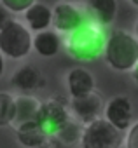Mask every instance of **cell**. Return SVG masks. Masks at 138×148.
<instances>
[{
  "mask_svg": "<svg viewBox=\"0 0 138 148\" xmlns=\"http://www.w3.org/2000/svg\"><path fill=\"white\" fill-rule=\"evenodd\" d=\"M107 33L98 23L86 19L77 30L68 33L66 51L77 61H95L103 56Z\"/></svg>",
  "mask_w": 138,
  "mask_h": 148,
  "instance_id": "obj_1",
  "label": "cell"
},
{
  "mask_svg": "<svg viewBox=\"0 0 138 148\" xmlns=\"http://www.w3.org/2000/svg\"><path fill=\"white\" fill-rule=\"evenodd\" d=\"M103 58L117 71H135L138 64V40L124 30H114L105 42Z\"/></svg>",
  "mask_w": 138,
  "mask_h": 148,
  "instance_id": "obj_2",
  "label": "cell"
},
{
  "mask_svg": "<svg viewBox=\"0 0 138 148\" xmlns=\"http://www.w3.org/2000/svg\"><path fill=\"white\" fill-rule=\"evenodd\" d=\"M70 120L72 119H70V110H68V99L59 94L40 103L33 117V122L47 139L51 136H56Z\"/></svg>",
  "mask_w": 138,
  "mask_h": 148,
  "instance_id": "obj_3",
  "label": "cell"
},
{
  "mask_svg": "<svg viewBox=\"0 0 138 148\" xmlns=\"http://www.w3.org/2000/svg\"><path fill=\"white\" fill-rule=\"evenodd\" d=\"M32 51V33L18 19H9L0 28V54L11 59H23Z\"/></svg>",
  "mask_w": 138,
  "mask_h": 148,
  "instance_id": "obj_4",
  "label": "cell"
},
{
  "mask_svg": "<svg viewBox=\"0 0 138 148\" xmlns=\"http://www.w3.org/2000/svg\"><path fill=\"white\" fill-rule=\"evenodd\" d=\"M81 148H121L122 132L112 127L105 119H96L82 127Z\"/></svg>",
  "mask_w": 138,
  "mask_h": 148,
  "instance_id": "obj_5",
  "label": "cell"
},
{
  "mask_svg": "<svg viewBox=\"0 0 138 148\" xmlns=\"http://www.w3.org/2000/svg\"><path fill=\"white\" fill-rule=\"evenodd\" d=\"M105 120L115 127L119 132H126L135 122H133V103L128 96H114L105 106H103Z\"/></svg>",
  "mask_w": 138,
  "mask_h": 148,
  "instance_id": "obj_6",
  "label": "cell"
},
{
  "mask_svg": "<svg viewBox=\"0 0 138 148\" xmlns=\"http://www.w3.org/2000/svg\"><path fill=\"white\" fill-rule=\"evenodd\" d=\"M103 96L98 91H93L86 96L81 98H70L68 101V108L72 110V113L75 115V119L81 122V125H88L93 120L100 119L101 112H103Z\"/></svg>",
  "mask_w": 138,
  "mask_h": 148,
  "instance_id": "obj_7",
  "label": "cell"
},
{
  "mask_svg": "<svg viewBox=\"0 0 138 148\" xmlns=\"http://www.w3.org/2000/svg\"><path fill=\"white\" fill-rule=\"evenodd\" d=\"M86 21L82 11L70 2H58L51 11V25L63 33H72Z\"/></svg>",
  "mask_w": 138,
  "mask_h": 148,
  "instance_id": "obj_8",
  "label": "cell"
},
{
  "mask_svg": "<svg viewBox=\"0 0 138 148\" xmlns=\"http://www.w3.org/2000/svg\"><path fill=\"white\" fill-rule=\"evenodd\" d=\"M11 86L21 92L28 94V92H35V91L42 89L46 86V77L33 64H23L12 73Z\"/></svg>",
  "mask_w": 138,
  "mask_h": 148,
  "instance_id": "obj_9",
  "label": "cell"
},
{
  "mask_svg": "<svg viewBox=\"0 0 138 148\" xmlns=\"http://www.w3.org/2000/svg\"><path fill=\"white\" fill-rule=\"evenodd\" d=\"M66 87L72 98H81L95 91V77L86 68H74L66 75Z\"/></svg>",
  "mask_w": 138,
  "mask_h": 148,
  "instance_id": "obj_10",
  "label": "cell"
},
{
  "mask_svg": "<svg viewBox=\"0 0 138 148\" xmlns=\"http://www.w3.org/2000/svg\"><path fill=\"white\" fill-rule=\"evenodd\" d=\"M32 47L42 58H51V56L58 54V51L61 47V40L56 32L46 30V32H40L35 37H32Z\"/></svg>",
  "mask_w": 138,
  "mask_h": 148,
  "instance_id": "obj_11",
  "label": "cell"
},
{
  "mask_svg": "<svg viewBox=\"0 0 138 148\" xmlns=\"http://www.w3.org/2000/svg\"><path fill=\"white\" fill-rule=\"evenodd\" d=\"M117 2L115 0H91L88 2V7L95 18V23L100 26L112 25L115 16H117Z\"/></svg>",
  "mask_w": 138,
  "mask_h": 148,
  "instance_id": "obj_12",
  "label": "cell"
},
{
  "mask_svg": "<svg viewBox=\"0 0 138 148\" xmlns=\"http://www.w3.org/2000/svg\"><path fill=\"white\" fill-rule=\"evenodd\" d=\"M25 18H26L30 30H33L37 33L46 32V28L51 26V9L46 4L33 2L32 7L25 12Z\"/></svg>",
  "mask_w": 138,
  "mask_h": 148,
  "instance_id": "obj_13",
  "label": "cell"
},
{
  "mask_svg": "<svg viewBox=\"0 0 138 148\" xmlns=\"http://www.w3.org/2000/svg\"><path fill=\"white\" fill-rule=\"evenodd\" d=\"M39 105L40 103L33 96H28V94H21V96L14 98V119H12V124L19 125L23 122L33 120Z\"/></svg>",
  "mask_w": 138,
  "mask_h": 148,
  "instance_id": "obj_14",
  "label": "cell"
},
{
  "mask_svg": "<svg viewBox=\"0 0 138 148\" xmlns=\"http://www.w3.org/2000/svg\"><path fill=\"white\" fill-rule=\"evenodd\" d=\"M16 136H18V141L25 148H37L44 141H47V138L40 132V129L37 127V124L33 120L16 125Z\"/></svg>",
  "mask_w": 138,
  "mask_h": 148,
  "instance_id": "obj_15",
  "label": "cell"
},
{
  "mask_svg": "<svg viewBox=\"0 0 138 148\" xmlns=\"http://www.w3.org/2000/svg\"><path fill=\"white\" fill-rule=\"evenodd\" d=\"M14 119V96L11 92L0 91V127L12 124Z\"/></svg>",
  "mask_w": 138,
  "mask_h": 148,
  "instance_id": "obj_16",
  "label": "cell"
},
{
  "mask_svg": "<svg viewBox=\"0 0 138 148\" xmlns=\"http://www.w3.org/2000/svg\"><path fill=\"white\" fill-rule=\"evenodd\" d=\"M81 134H82V125L79 124V122H68L56 136L59 138V141H63V143H66V145H74V143H77L79 139H81ZM58 141V143H59Z\"/></svg>",
  "mask_w": 138,
  "mask_h": 148,
  "instance_id": "obj_17",
  "label": "cell"
},
{
  "mask_svg": "<svg viewBox=\"0 0 138 148\" xmlns=\"http://www.w3.org/2000/svg\"><path fill=\"white\" fill-rule=\"evenodd\" d=\"M35 0H0L2 5L7 12H26Z\"/></svg>",
  "mask_w": 138,
  "mask_h": 148,
  "instance_id": "obj_18",
  "label": "cell"
},
{
  "mask_svg": "<svg viewBox=\"0 0 138 148\" xmlns=\"http://www.w3.org/2000/svg\"><path fill=\"white\" fill-rule=\"evenodd\" d=\"M126 148H138V124H133V125L128 129Z\"/></svg>",
  "mask_w": 138,
  "mask_h": 148,
  "instance_id": "obj_19",
  "label": "cell"
},
{
  "mask_svg": "<svg viewBox=\"0 0 138 148\" xmlns=\"http://www.w3.org/2000/svg\"><path fill=\"white\" fill-rule=\"evenodd\" d=\"M37 148H61V145L56 141V139H47V141H44L40 146H37Z\"/></svg>",
  "mask_w": 138,
  "mask_h": 148,
  "instance_id": "obj_20",
  "label": "cell"
},
{
  "mask_svg": "<svg viewBox=\"0 0 138 148\" xmlns=\"http://www.w3.org/2000/svg\"><path fill=\"white\" fill-rule=\"evenodd\" d=\"M9 19H11V18H9V12H7L2 5H0V28H2V26H4Z\"/></svg>",
  "mask_w": 138,
  "mask_h": 148,
  "instance_id": "obj_21",
  "label": "cell"
},
{
  "mask_svg": "<svg viewBox=\"0 0 138 148\" xmlns=\"http://www.w3.org/2000/svg\"><path fill=\"white\" fill-rule=\"evenodd\" d=\"M4 70H6V61H4V56L0 54V77L4 75Z\"/></svg>",
  "mask_w": 138,
  "mask_h": 148,
  "instance_id": "obj_22",
  "label": "cell"
}]
</instances>
